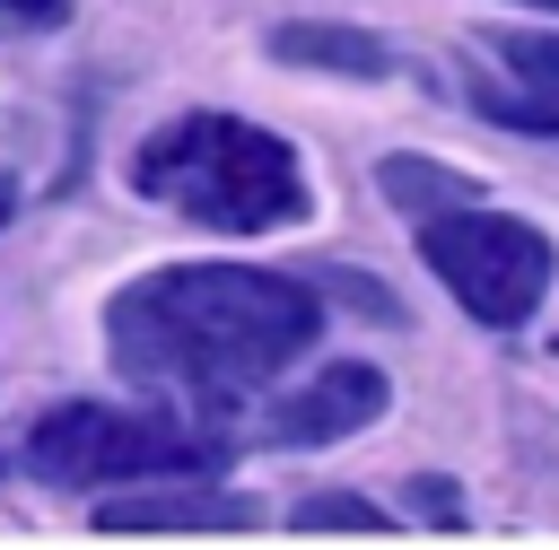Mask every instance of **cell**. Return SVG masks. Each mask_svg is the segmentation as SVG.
<instances>
[{"mask_svg": "<svg viewBox=\"0 0 559 550\" xmlns=\"http://www.w3.org/2000/svg\"><path fill=\"white\" fill-rule=\"evenodd\" d=\"M323 332L314 288L245 262H175L131 279L105 306L114 367L131 384H183V393H245L271 384L288 358H306Z\"/></svg>", "mask_w": 559, "mask_h": 550, "instance_id": "obj_1", "label": "cell"}, {"mask_svg": "<svg viewBox=\"0 0 559 550\" xmlns=\"http://www.w3.org/2000/svg\"><path fill=\"white\" fill-rule=\"evenodd\" d=\"M131 175H140L148 201H166L201 227H227V236H262V227L306 218L297 148L236 122V113H175L166 131H148Z\"/></svg>", "mask_w": 559, "mask_h": 550, "instance_id": "obj_2", "label": "cell"}, {"mask_svg": "<svg viewBox=\"0 0 559 550\" xmlns=\"http://www.w3.org/2000/svg\"><path fill=\"white\" fill-rule=\"evenodd\" d=\"M210 445L175 410H122V402H61L26 437V471L52 489H105V480H157L192 471Z\"/></svg>", "mask_w": 559, "mask_h": 550, "instance_id": "obj_3", "label": "cell"}, {"mask_svg": "<svg viewBox=\"0 0 559 550\" xmlns=\"http://www.w3.org/2000/svg\"><path fill=\"white\" fill-rule=\"evenodd\" d=\"M419 253L463 297V314L489 323V332L524 323L542 306V288H550V236L507 218V210H480V201H454V210L419 218Z\"/></svg>", "mask_w": 559, "mask_h": 550, "instance_id": "obj_4", "label": "cell"}, {"mask_svg": "<svg viewBox=\"0 0 559 550\" xmlns=\"http://www.w3.org/2000/svg\"><path fill=\"white\" fill-rule=\"evenodd\" d=\"M472 96H480V113L507 122V131H559V35H533V26L480 35Z\"/></svg>", "mask_w": 559, "mask_h": 550, "instance_id": "obj_5", "label": "cell"}, {"mask_svg": "<svg viewBox=\"0 0 559 550\" xmlns=\"http://www.w3.org/2000/svg\"><path fill=\"white\" fill-rule=\"evenodd\" d=\"M376 410H384V375H376V367H323L306 393H288V402L271 410V437H280V445H332V437L367 428Z\"/></svg>", "mask_w": 559, "mask_h": 550, "instance_id": "obj_6", "label": "cell"}, {"mask_svg": "<svg viewBox=\"0 0 559 550\" xmlns=\"http://www.w3.org/2000/svg\"><path fill=\"white\" fill-rule=\"evenodd\" d=\"M253 515L236 489H131L96 506V533H253Z\"/></svg>", "mask_w": 559, "mask_h": 550, "instance_id": "obj_7", "label": "cell"}, {"mask_svg": "<svg viewBox=\"0 0 559 550\" xmlns=\"http://www.w3.org/2000/svg\"><path fill=\"white\" fill-rule=\"evenodd\" d=\"M271 52L280 61H297V70H349V79H384L393 70V52L376 44V35H358V26H271Z\"/></svg>", "mask_w": 559, "mask_h": 550, "instance_id": "obj_8", "label": "cell"}, {"mask_svg": "<svg viewBox=\"0 0 559 550\" xmlns=\"http://www.w3.org/2000/svg\"><path fill=\"white\" fill-rule=\"evenodd\" d=\"M376 183H384L411 218H437V210L472 201V183H463V175H445V166H428V157H384V166H376Z\"/></svg>", "mask_w": 559, "mask_h": 550, "instance_id": "obj_9", "label": "cell"}, {"mask_svg": "<svg viewBox=\"0 0 559 550\" xmlns=\"http://www.w3.org/2000/svg\"><path fill=\"white\" fill-rule=\"evenodd\" d=\"M297 533H349V541H376V533H393L367 498H306L297 506Z\"/></svg>", "mask_w": 559, "mask_h": 550, "instance_id": "obj_10", "label": "cell"}, {"mask_svg": "<svg viewBox=\"0 0 559 550\" xmlns=\"http://www.w3.org/2000/svg\"><path fill=\"white\" fill-rule=\"evenodd\" d=\"M0 9H9V17H35V26H61V17H70V0H0Z\"/></svg>", "mask_w": 559, "mask_h": 550, "instance_id": "obj_11", "label": "cell"}, {"mask_svg": "<svg viewBox=\"0 0 559 550\" xmlns=\"http://www.w3.org/2000/svg\"><path fill=\"white\" fill-rule=\"evenodd\" d=\"M550 9H559V0H550Z\"/></svg>", "mask_w": 559, "mask_h": 550, "instance_id": "obj_12", "label": "cell"}]
</instances>
